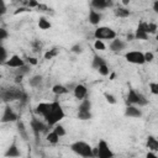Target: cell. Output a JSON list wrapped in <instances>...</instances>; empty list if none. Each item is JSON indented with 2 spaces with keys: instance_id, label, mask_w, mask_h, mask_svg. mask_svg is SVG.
Here are the masks:
<instances>
[{
  "instance_id": "cell-1",
  "label": "cell",
  "mask_w": 158,
  "mask_h": 158,
  "mask_svg": "<svg viewBox=\"0 0 158 158\" xmlns=\"http://www.w3.org/2000/svg\"><path fill=\"white\" fill-rule=\"evenodd\" d=\"M51 104H52L51 105V110L44 116V120H46V122H47L48 126H54L62 118H64L65 114H64V110L62 109V106H60V104L58 101H53Z\"/></svg>"
},
{
  "instance_id": "cell-2",
  "label": "cell",
  "mask_w": 158,
  "mask_h": 158,
  "mask_svg": "<svg viewBox=\"0 0 158 158\" xmlns=\"http://www.w3.org/2000/svg\"><path fill=\"white\" fill-rule=\"evenodd\" d=\"M70 149L80 157H84V158L93 157V147L89 143L84 142V141H77V142L72 143Z\"/></svg>"
},
{
  "instance_id": "cell-3",
  "label": "cell",
  "mask_w": 158,
  "mask_h": 158,
  "mask_svg": "<svg viewBox=\"0 0 158 158\" xmlns=\"http://www.w3.org/2000/svg\"><path fill=\"white\" fill-rule=\"evenodd\" d=\"M23 93L20 89L16 88H7V89H2L0 91V100L4 102H11L15 100H20L22 98Z\"/></svg>"
},
{
  "instance_id": "cell-4",
  "label": "cell",
  "mask_w": 158,
  "mask_h": 158,
  "mask_svg": "<svg viewBox=\"0 0 158 158\" xmlns=\"http://www.w3.org/2000/svg\"><path fill=\"white\" fill-rule=\"evenodd\" d=\"M127 104L128 105H138V106H144L148 104V100L138 91L135 89H130L127 94Z\"/></svg>"
},
{
  "instance_id": "cell-5",
  "label": "cell",
  "mask_w": 158,
  "mask_h": 158,
  "mask_svg": "<svg viewBox=\"0 0 158 158\" xmlns=\"http://www.w3.org/2000/svg\"><path fill=\"white\" fill-rule=\"evenodd\" d=\"M94 37L96 40H114L116 37V32L107 26H99L94 32Z\"/></svg>"
},
{
  "instance_id": "cell-6",
  "label": "cell",
  "mask_w": 158,
  "mask_h": 158,
  "mask_svg": "<svg viewBox=\"0 0 158 158\" xmlns=\"http://www.w3.org/2000/svg\"><path fill=\"white\" fill-rule=\"evenodd\" d=\"M96 148H98V156L96 157H99V158H111L115 156L114 152L110 149L109 144L106 143V141H104V139L99 141Z\"/></svg>"
},
{
  "instance_id": "cell-7",
  "label": "cell",
  "mask_w": 158,
  "mask_h": 158,
  "mask_svg": "<svg viewBox=\"0 0 158 158\" xmlns=\"http://www.w3.org/2000/svg\"><path fill=\"white\" fill-rule=\"evenodd\" d=\"M125 58L127 62L133 63V64H143L144 62V56L139 51H130L125 54Z\"/></svg>"
},
{
  "instance_id": "cell-8",
  "label": "cell",
  "mask_w": 158,
  "mask_h": 158,
  "mask_svg": "<svg viewBox=\"0 0 158 158\" xmlns=\"http://www.w3.org/2000/svg\"><path fill=\"white\" fill-rule=\"evenodd\" d=\"M15 121H17V115H16V112H15L9 105H6L5 109H4V112H2V115H1L0 122L6 123V122H15Z\"/></svg>"
},
{
  "instance_id": "cell-9",
  "label": "cell",
  "mask_w": 158,
  "mask_h": 158,
  "mask_svg": "<svg viewBox=\"0 0 158 158\" xmlns=\"http://www.w3.org/2000/svg\"><path fill=\"white\" fill-rule=\"evenodd\" d=\"M31 128H32V131L35 132V136L38 137L40 132H44V133H47L48 125H46V123H43L42 121H40V120H37V118L33 117V118L31 120Z\"/></svg>"
},
{
  "instance_id": "cell-10",
  "label": "cell",
  "mask_w": 158,
  "mask_h": 158,
  "mask_svg": "<svg viewBox=\"0 0 158 158\" xmlns=\"http://www.w3.org/2000/svg\"><path fill=\"white\" fill-rule=\"evenodd\" d=\"M5 64H6V65H9V67H11V68H19V67L23 65V64H25V62H23V59H22L20 56L14 54V56H12V57H10L9 59H6Z\"/></svg>"
},
{
  "instance_id": "cell-11",
  "label": "cell",
  "mask_w": 158,
  "mask_h": 158,
  "mask_svg": "<svg viewBox=\"0 0 158 158\" xmlns=\"http://www.w3.org/2000/svg\"><path fill=\"white\" fill-rule=\"evenodd\" d=\"M125 48H126V42L122 41V40H120V38H116L115 37L112 40V42L110 43V49L112 52H120V51H122Z\"/></svg>"
},
{
  "instance_id": "cell-12",
  "label": "cell",
  "mask_w": 158,
  "mask_h": 158,
  "mask_svg": "<svg viewBox=\"0 0 158 158\" xmlns=\"http://www.w3.org/2000/svg\"><path fill=\"white\" fill-rule=\"evenodd\" d=\"M73 91H74V96H75L77 99H79V100L84 99V98L86 96V94H88V89H86V86L83 85V84H77V85L74 86Z\"/></svg>"
},
{
  "instance_id": "cell-13",
  "label": "cell",
  "mask_w": 158,
  "mask_h": 158,
  "mask_svg": "<svg viewBox=\"0 0 158 158\" xmlns=\"http://www.w3.org/2000/svg\"><path fill=\"white\" fill-rule=\"evenodd\" d=\"M51 102H40L37 106H36V109H35V112L37 114V115H41V116H46L48 112H49V110H51Z\"/></svg>"
},
{
  "instance_id": "cell-14",
  "label": "cell",
  "mask_w": 158,
  "mask_h": 158,
  "mask_svg": "<svg viewBox=\"0 0 158 158\" xmlns=\"http://www.w3.org/2000/svg\"><path fill=\"white\" fill-rule=\"evenodd\" d=\"M125 115L128 116V117H141L142 111L135 105H127L126 109H125Z\"/></svg>"
},
{
  "instance_id": "cell-15",
  "label": "cell",
  "mask_w": 158,
  "mask_h": 158,
  "mask_svg": "<svg viewBox=\"0 0 158 158\" xmlns=\"http://www.w3.org/2000/svg\"><path fill=\"white\" fill-rule=\"evenodd\" d=\"M100 21H101V15H100L96 10L91 9V10L89 11V22H90L91 25L96 26V25H99Z\"/></svg>"
},
{
  "instance_id": "cell-16",
  "label": "cell",
  "mask_w": 158,
  "mask_h": 158,
  "mask_svg": "<svg viewBox=\"0 0 158 158\" xmlns=\"http://www.w3.org/2000/svg\"><path fill=\"white\" fill-rule=\"evenodd\" d=\"M19 156H20V151H19L16 143H12L5 152V157H19Z\"/></svg>"
},
{
  "instance_id": "cell-17",
  "label": "cell",
  "mask_w": 158,
  "mask_h": 158,
  "mask_svg": "<svg viewBox=\"0 0 158 158\" xmlns=\"http://www.w3.org/2000/svg\"><path fill=\"white\" fill-rule=\"evenodd\" d=\"M114 14L116 17H121V19H125V17H128L130 16V10L126 9V7H116L114 10Z\"/></svg>"
},
{
  "instance_id": "cell-18",
  "label": "cell",
  "mask_w": 158,
  "mask_h": 158,
  "mask_svg": "<svg viewBox=\"0 0 158 158\" xmlns=\"http://www.w3.org/2000/svg\"><path fill=\"white\" fill-rule=\"evenodd\" d=\"M52 91H53L56 95H63V94H67V93L69 91V89H68L67 86L62 85V84H56V85H53Z\"/></svg>"
},
{
  "instance_id": "cell-19",
  "label": "cell",
  "mask_w": 158,
  "mask_h": 158,
  "mask_svg": "<svg viewBox=\"0 0 158 158\" xmlns=\"http://www.w3.org/2000/svg\"><path fill=\"white\" fill-rule=\"evenodd\" d=\"M147 147L151 151H158V141L153 136H148L147 138Z\"/></svg>"
},
{
  "instance_id": "cell-20",
  "label": "cell",
  "mask_w": 158,
  "mask_h": 158,
  "mask_svg": "<svg viewBox=\"0 0 158 158\" xmlns=\"http://www.w3.org/2000/svg\"><path fill=\"white\" fill-rule=\"evenodd\" d=\"M104 63H106V62H105V59L102 57H100L99 54H94V58H93V62H91V67L94 69H98Z\"/></svg>"
},
{
  "instance_id": "cell-21",
  "label": "cell",
  "mask_w": 158,
  "mask_h": 158,
  "mask_svg": "<svg viewBox=\"0 0 158 158\" xmlns=\"http://www.w3.org/2000/svg\"><path fill=\"white\" fill-rule=\"evenodd\" d=\"M42 80L43 78L41 75H33L30 80H28V84L32 86V88H40V85L42 84Z\"/></svg>"
},
{
  "instance_id": "cell-22",
  "label": "cell",
  "mask_w": 158,
  "mask_h": 158,
  "mask_svg": "<svg viewBox=\"0 0 158 158\" xmlns=\"http://www.w3.org/2000/svg\"><path fill=\"white\" fill-rule=\"evenodd\" d=\"M90 109H91V101L89 99H85V98L81 99V102L79 105L78 111H90Z\"/></svg>"
},
{
  "instance_id": "cell-23",
  "label": "cell",
  "mask_w": 158,
  "mask_h": 158,
  "mask_svg": "<svg viewBox=\"0 0 158 158\" xmlns=\"http://www.w3.org/2000/svg\"><path fill=\"white\" fill-rule=\"evenodd\" d=\"M105 1L106 0H91V6L94 10H104L106 9Z\"/></svg>"
},
{
  "instance_id": "cell-24",
  "label": "cell",
  "mask_w": 158,
  "mask_h": 158,
  "mask_svg": "<svg viewBox=\"0 0 158 158\" xmlns=\"http://www.w3.org/2000/svg\"><path fill=\"white\" fill-rule=\"evenodd\" d=\"M51 22L47 20V19H44V17H40V20H38V27L41 28V30H48V28H51Z\"/></svg>"
},
{
  "instance_id": "cell-25",
  "label": "cell",
  "mask_w": 158,
  "mask_h": 158,
  "mask_svg": "<svg viewBox=\"0 0 158 158\" xmlns=\"http://www.w3.org/2000/svg\"><path fill=\"white\" fill-rule=\"evenodd\" d=\"M135 38L136 40H143V41H146V40H148V33L137 27V30L135 32Z\"/></svg>"
},
{
  "instance_id": "cell-26",
  "label": "cell",
  "mask_w": 158,
  "mask_h": 158,
  "mask_svg": "<svg viewBox=\"0 0 158 158\" xmlns=\"http://www.w3.org/2000/svg\"><path fill=\"white\" fill-rule=\"evenodd\" d=\"M17 128H19V132H20L21 137H22L25 141H27V132H26V128H25V125H23L22 121H19V120H17Z\"/></svg>"
},
{
  "instance_id": "cell-27",
  "label": "cell",
  "mask_w": 158,
  "mask_h": 158,
  "mask_svg": "<svg viewBox=\"0 0 158 158\" xmlns=\"http://www.w3.org/2000/svg\"><path fill=\"white\" fill-rule=\"evenodd\" d=\"M47 141L49 142V143H53V144H56V143H58V141H59V136L54 132V131H52V132H49V133H47Z\"/></svg>"
},
{
  "instance_id": "cell-28",
  "label": "cell",
  "mask_w": 158,
  "mask_h": 158,
  "mask_svg": "<svg viewBox=\"0 0 158 158\" xmlns=\"http://www.w3.org/2000/svg\"><path fill=\"white\" fill-rule=\"evenodd\" d=\"M96 70H98V72H99V74H100V75H102V77H106V75H109V73H110V69H109V67H107V64H106V63L101 64Z\"/></svg>"
},
{
  "instance_id": "cell-29",
  "label": "cell",
  "mask_w": 158,
  "mask_h": 158,
  "mask_svg": "<svg viewBox=\"0 0 158 158\" xmlns=\"http://www.w3.org/2000/svg\"><path fill=\"white\" fill-rule=\"evenodd\" d=\"M58 53H59V49H58V48H52V49H49V51H47V52L44 53V58H46V59H52V58L56 57Z\"/></svg>"
},
{
  "instance_id": "cell-30",
  "label": "cell",
  "mask_w": 158,
  "mask_h": 158,
  "mask_svg": "<svg viewBox=\"0 0 158 158\" xmlns=\"http://www.w3.org/2000/svg\"><path fill=\"white\" fill-rule=\"evenodd\" d=\"M78 118L79 120H90L91 118V112L90 111H78Z\"/></svg>"
},
{
  "instance_id": "cell-31",
  "label": "cell",
  "mask_w": 158,
  "mask_h": 158,
  "mask_svg": "<svg viewBox=\"0 0 158 158\" xmlns=\"http://www.w3.org/2000/svg\"><path fill=\"white\" fill-rule=\"evenodd\" d=\"M53 131L59 136V137H63V136H65V130H64V127L62 126V125H58V123H56L54 125V128H53Z\"/></svg>"
},
{
  "instance_id": "cell-32",
  "label": "cell",
  "mask_w": 158,
  "mask_h": 158,
  "mask_svg": "<svg viewBox=\"0 0 158 158\" xmlns=\"http://www.w3.org/2000/svg\"><path fill=\"white\" fill-rule=\"evenodd\" d=\"M6 59H7V52H6V49L4 48V46L0 44V64L5 63Z\"/></svg>"
},
{
  "instance_id": "cell-33",
  "label": "cell",
  "mask_w": 158,
  "mask_h": 158,
  "mask_svg": "<svg viewBox=\"0 0 158 158\" xmlns=\"http://www.w3.org/2000/svg\"><path fill=\"white\" fill-rule=\"evenodd\" d=\"M28 72H30V65H27V64H23L17 68V74H20V75H25Z\"/></svg>"
},
{
  "instance_id": "cell-34",
  "label": "cell",
  "mask_w": 158,
  "mask_h": 158,
  "mask_svg": "<svg viewBox=\"0 0 158 158\" xmlns=\"http://www.w3.org/2000/svg\"><path fill=\"white\" fill-rule=\"evenodd\" d=\"M94 48L95 49H98V51H105V44H104V42H102V40H96L95 42H94Z\"/></svg>"
},
{
  "instance_id": "cell-35",
  "label": "cell",
  "mask_w": 158,
  "mask_h": 158,
  "mask_svg": "<svg viewBox=\"0 0 158 158\" xmlns=\"http://www.w3.org/2000/svg\"><path fill=\"white\" fill-rule=\"evenodd\" d=\"M104 96H105V99H106V101L109 102V104H116V99H115V96L112 95V94H109V93H105L104 94Z\"/></svg>"
},
{
  "instance_id": "cell-36",
  "label": "cell",
  "mask_w": 158,
  "mask_h": 158,
  "mask_svg": "<svg viewBox=\"0 0 158 158\" xmlns=\"http://www.w3.org/2000/svg\"><path fill=\"white\" fill-rule=\"evenodd\" d=\"M149 89H151L152 94L158 95V84L157 83H149Z\"/></svg>"
},
{
  "instance_id": "cell-37",
  "label": "cell",
  "mask_w": 158,
  "mask_h": 158,
  "mask_svg": "<svg viewBox=\"0 0 158 158\" xmlns=\"http://www.w3.org/2000/svg\"><path fill=\"white\" fill-rule=\"evenodd\" d=\"M70 51H72L73 53L79 54V53H81V52H83V48H81V46H80V44H74V46L70 48Z\"/></svg>"
},
{
  "instance_id": "cell-38",
  "label": "cell",
  "mask_w": 158,
  "mask_h": 158,
  "mask_svg": "<svg viewBox=\"0 0 158 158\" xmlns=\"http://www.w3.org/2000/svg\"><path fill=\"white\" fill-rule=\"evenodd\" d=\"M143 56H144V62H152V60H153V58H154V56H153V53H152V52L143 53Z\"/></svg>"
},
{
  "instance_id": "cell-39",
  "label": "cell",
  "mask_w": 158,
  "mask_h": 158,
  "mask_svg": "<svg viewBox=\"0 0 158 158\" xmlns=\"http://www.w3.org/2000/svg\"><path fill=\"white\" fill-rule=\"evenodd\" d=\"M7 37H9V33H7V31H6L5 28L0 27V41L5 40V38H7Z\"/></svg>"
},
{
  "instance_id": "cell-40",
  "label": "cell",
  "mask_w": 158,
  "mask_h": 158,
  "mask_svg": "<svg viewBox=\"0 0 158 158\" xmlns=\"http://www.w3.org/2000/svg\"><path fill=\"white\" fill-rule=\"evenodd\" d=\"M156 31H157V25H156V23H148V30H147V32H148V33H156Z\"/></svg>"
},
{
  "instance_id": "cell-41",
  "label": "cell",
  "mask_w": 158,
  "mask_h": 158,
  "mask_svg": "<svg viewBox=\"0 0 158 158\" xmlns=\"http://www.w3.org/2000/svg\"><path fill=\"white\" fill-rule=\"evenodd\" d=\"M6 12V5H5V1L4 0H0V16L4 15Z\"/></svg>"
},
{
  "instance_id": "cell-42",
  "label": "cell",
  "mask_w": 158,
  "mask_h": 158,
  "mask_svg": "<svg viewBox=\"0 0 158 158\" xmlns=\"http://www.w3.org/2000/svg\"><path fill=\"white\" fill-rule=\"evenodd\" d=\"M37 5H38V2L36 0H30L28 1V6L30 7H37Z\"/></svg>"
},
{
  "instance_id": "cell-43",
  "label": "cell",
  "mask_w": 158,
  "mask_h": 158,
  "mask_svg": "<svg viewBox=\"0 0 158 158\" xmlns=\"http://www.w3.org/2000/svg\"><path fill=\"white\" fill-rule=\"evenodd\" d=\"M25 11H28V9H27V7H19V9L15 11V15H17V14H20V12H25Z\"/></svg>"
},
{
  "instance_id": "cell-44",
  "label": "cell",
  "mask_w": 158,
  "mask_h": 158,
  "mask_svg": "<svg viewBox=\"0 0 158 158\" xmlns=\"http://www.w3.org/2000/svg\"><path fill=\"white\" fill-rule=\"evenodd\" d=\"M28 63L32 64V65H36V64H37V59L33 58V57H31V58H28Z\"/></svg>"
},
{
  "instance_id": "cell-45",
  "label": "cell",
  "mask_w": 158,
  "mask_h": 158,
  "mask_svg": "<svg viewBox=\"0 0 158 158\" xmlns=\"http://www.w3.org/2000/svg\"><path fill=\"white\" fill-rule=\"evenodd\" d=\"M22 78H23V75L16 74V77H15V81H16V83H21V81H22Z\"/></svg>"
},
{
  "instance_id": "cell-46",
  "label": "cell",
  "mask_w": 158,
  "mask_h": 158,
  "mask_svg": "<svg viewBox=\"0 0 158 158\" xmlns=\"http://www.w3.org/2000/svg\"><path fill=\"white\" fill-rule=\"evenodd\" d=\"M105 5H106V7H112L114 6V1L112 0H106L105 1Z\"/></svg>"
},
{
  "instance_id": "cell-47",
  "label": "cell",
  "mask_w": 158,
  "mask_h": 158,
  "mask_svg": "<svg viewBox=\"0 0 158 158\" xmlns=\"http://www.w3.org/2000/svg\"><path fill=\"white\" fill-rule=\"evenodd\" d=\"M126 40H127V41H133V40H135V35L128 33V35L126 36Z\"/></svg>"
},
{
  "instance_id": "cell-48",
  "label": "cell",
  "mask_w": 158,
  "mask_h": 158,
  "mask_svg": "<svg viewBox=\"0 0 158 158\" xmlns=\"http://www.w3.org/2000/svg\"><path fill=\"white\" fill-rule=\"evenodd\" d=\"M37 7L41 9V11H46V10H47V6H46V5H42V4H38Z\"/></svg>"
},
{
  "instance_id": "cell-49",
  "label": "cell",
  "mask_w": 158,
  "mask_h": 158,
  "mask_svg": "<svg viewBox=\"0 0 158 158\" xmlns=\"http://www.w3.org/2000/svg\"><path fill=\"white\" fill-rule=\"evenodd\" d=\"M153 10H154L156 12H158V1H157V0L154 1V5H153Z\"/></svg>"
},
{
  "instance_id": "cell-50",
  "label": "cell",
  "mask_w": 158,
  "mask_h": 158,
  "mask_svg": "<svg viewBox=\"0 0 158 158\" xmlns=\"http://www.w3.org/2000/svg\"><path fill=\"white\" fill-rule=\"evenodd\" d=\"M147 158H157V154H154V153H147Z\"/></svg>"
},
{
  "instance_id": "cell-51",
  "label": "cell",
  "mask_w": 158,
  "mask_h": 158,
  "mask_svg": "<svg viewBox=\"0 0 158 158\" xmlns=\"http://www.w3.org/2000/svg\"><path fill=\"white\" fill-rule=\"evenodd\" d=\"M121 1H122V4H123V5H128L131 0H121Z\"/></svg>"
},
{
  "instance_id": "cell-52",
  "label": "cell",
  "mask_w": 158,
  "mask_h": 158,
  "mask_svg": "<svg viewBox=\"0 0 158 158\" xmlns=\"http://www.w3.org/2000/svg\"><path fill=\"white\" fill-rule=\"evenodd\" d=\"M0 79H1V74H0Z\"/></svg>"
},
{
  "instance_id": "cell-53",
  "label": "cell",
  "mask_w": 158,
  "mask_h": 158,
  "mask_svg": "<svg viewBox=\"0 0 158 158\" xmlns=\"http://www.w3.org/2000/svg\"><path fill=\"white\" fill-rule=\"evenodd\" d=\"M0 101H1V100H0Z\"/></svg>"
}]
</instances>
